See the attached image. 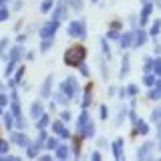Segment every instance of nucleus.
<instances>
[{"label":"nucleus","mask_w":161,"mask_h":161,"mask_svg":"<svg viewBox=\"0 0 161 161\" xmlns=\"http://www.w3.org/2000/svg\"><path fill=\"white\" fill-rule=\"evenodd\" d=\"M85 57H87L85 44H73V47L64 53V63L70 64V67H79V64L85 60Z\"/></svg>","instance_id":"obj_1"}]
</instances>
